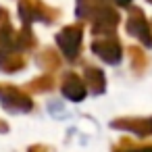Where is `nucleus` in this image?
<instances>
[{
	"mask_svg": "<svg viewBox=\"0 0 152 152\" xmlns=\"http://www.w3.org/2000/svg\"><path fill=\"white\" fill-rule=\"evenodd\" d=\"M27 67L21 50H0V71L2 73H19Z\"/></svg>",
	"mask_w": 152,
	"mask_h": 152,
	"instance_id": "obj_8",
	"label": "nucleus"
},
{
	"mask_svg": "<svg viewBox=\"0 0 152 152\" xmlns=\"http://www.w3.org/2000/svg\"><path fill=\"white\" fill-rule=\"evenodd\" d=\"M92 52L104 61L106 65H119L123 61V48H121V42L117 40V36H104L100 40H94L92 42Z\"/></svg>",
	"mask_w": 152,
	"mask_h": 152,
	"instance_id": "obj_3",
	"label": "nucleus"
},
{
	"mask_svg": "<svg viewBox=\"0 0 152 152\" xmlns=\"http://www.w3.org/2000/svg\"><path fill=\"white\" fill-rule=\"evenodd\" d=\"M113 2H115V4H119V7H127L131 0H113Z\"/></svg>",
	"mask_w": 152,
	"mask_h": 152,
	"instance_id": "obj_16",
	"label": "nucleus"
},
{
	"mask_svg": "<svg viewBox=\"0 0 152 152\" xmlns=\"http://www.w3.org/2000/svg\"><path fill=\"white\" fill-rule=\"evenodd\" d=\"M125 29L129 36H133L135 40L142 42V46L152 48V29L148 19L144 17V13L140 9H129V17L125 21Z\"/></svg>",
	"mask_w": 152,
	"mask_h": 152,
	"instance_id": "obj_4",
	"label": "nucleus"
},
{
	"mask_svg": "<svg viewBox=\"0 0 152 152\" xmlns=\"http://www.w3.org/2000/svg\"><path fill=\"white\" fill-rule=\"evenodd\" d=\"M61 92H63V96H65L67 100H71V102H81V100H86V96H88V88H86L83 79H81L77 73H73V71H67V73L63 75Z\"/></svg>",
	"mask_w": 152,
	"mask_h": 152,
	"instance_id": "obj_6",
	"label": "nucleus"
},
{
	"mask_svg": "<svg viewBox=\"0 0 152 152\" xmlns=\"http://www.w3.org/2000/svg\"><path fill=\"white\" fill-rule=\"evenodd\" d=\"M38 65H40L46 73H54L56 69H61V56H58L52 48H46V50L38 56Z\"/></svg>",
	"mask_w": 152,
	"mask_h": 152,
	"instance_id": "obj_12",
	"label": "nucleus"
},
{
	"mask_svg": "<svg viewBox=\"0 0 152 152\" xmlns=\"http://www.w3.org/2000/svg\"><path fill=\"white\" fill-rule=\"evenodd\" d=\"M115 152H152V144H142V146H135V144L123 142L119 148H115Z\"/></svg>",
	"mask_w": 152,
	"mask_h": 152,
	"instance_id": "obj_13",
	"label": "nucleus"
},
{
	"mask_svg": "<svg viewBox=\"0 0 152 152\" xmlns=\"http://www.w3.org/2000/svg\"><path fill=\"white\" fill-rule=\"evenodd\" d=\"M21 17L25 23L34 21V19H42V21H52L56 17V13L48 11L44 4H38V2H31V0H27V2H21Z\"/></svg>",
	"mask_w": 152,
	"mask_h": 152,
	"instance_id": "obj_9",
	"label": "nucleus"
},
{
	"mask_svg": "<svg viewBox=\"0 0 152 152\" xmlns=\"http://www.w3.org/2000/svg\"><path fill=\"white\" fill-rule=\"evenodd\" d=\"M0 104L7 113H13V115H23L34 110V100L29 92L11 83H0Z\"/></svg>",
	"mask_w": 152,
	"mask_h": 152,
	"instance_id": "obj_1",
	"label": "nucleus"
},
{
	"mask_svg": "<svg viewBox=\"0 0 152 152\" xmlns=\"http://www.w3.org/2000/svg\"><path fill=\"white\" fill-rule=\"evenodd\" d=\"M81 40H83V27L81 25H69L63 31H58L56 36V44L63 52V56L71 63H75L79 58L81 52Z\"/></svg>",
	"mask_w": 152,
	"mask_h": 152,
	"instance_id": "obj_2",
	"label": "nucleus"
},
{
	"mask_svg": "<svg viewBox=\"0 0 152 152\" xmlns=\"http://www.w3.org/2000/svg\"><path fill=\"white\" fill-rule=\"evenodd\" d=\"M127 54H129L131 71H133V73H137V75H142V73L148 69V63H150L148 54H146L140 46H129V48H127Z\"/></svg>",
	"mask_w": 152,
	"mask_h": 152,
	"instance_id": "obj_10",
	"label": "nucleus"
},
{
	"mask_svg": "<svg viewBox=\"0 0 152 152\" xmlns=\"http://www.w3.org/2000/svg\"><path fill=\"white\" fill-rule=\"evenodd\" d=\"M7 131H9V125H7L2 119H0V133H7Z\"/></svg>",
	"mask_w": 152,
	"mask_h": 152,
	"instance_id": "obj_15",
	"label": "nucleus"
},
{
	"mask_svg": "<svg viewBox=\"0 0 152 152\" xmlns=\"http://www.w3.org/2000/svg\"><path fill=\"white\" fill-rule=\"evenodd\" d=\"M83 83H86L88 92L94 94V96H100V94L106 92V75H104V71L98 69V67L88 65V67L83 69Z\"/></svg>",
	"mask_w": 152,
	"mask_h": 152,
	"instance_id": "obj_7",
	"label": "nucleus"
},
{
	"mask_svg": "<svg viewBox=\"0 0 152 152\" xmlns=\"http://www.w3.org/2000/svg\"><path fill=\"white\" fill-rule=\"evenodd\" d=\"M25 92H34V94H44V92H50V90H54V77H52V73H44V75H40V77H36V79H31L25 88H23Z\"/></svg>",
	"mask_w": 152,
	"mask_h": 152,
	"instance_id": "obj_11",
	"label": "nucleus"
},
{
	"mask_svg": "<svg viewBox=\"0 0 152 152\" xmlns=\"http://www.w3.org/2000/svg\"><path fill=\"white\" fill-rule=\"evenodd\" d=\"M113 129L129 131L137 137H150L152 135V115L150 117H119L110 121Z\"/></svg>",
	"mask_w": 152,
	"mask_h": 152,
	"instance_id": "obj_5",
	"label": "nucleus"
},
{
	"mask_svg": "<svg viewBox=\"0 0 152 152\" xmlns=\"http://www.w3.org/2000/svg\"><path fill=\"white\" fill-rule=\"evenodd\" d=\"M27 152H48V146H44V144H34V146L27 148Z\"/></svg>",
	"mask_w": 152,
	"mask_h": 152,
	"instance_id": "obj_14",
	"label": "nucleus"
}]
</instances>
